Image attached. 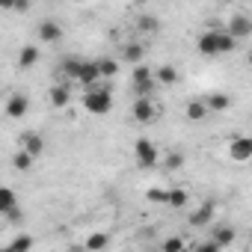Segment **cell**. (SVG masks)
<instances>
[{
    "instance_id": "6da1fadb",
    "label": "cell",
    "mask_w": 252,
    "mask_h": 252,
    "mask_svg": "<svg viewBox=\"0 0 252 252\" xmlns=\"http://www.w3.org/2000/svg\"><path fill=\"white\" fill-rule=\"evenodd\" d=\"M196 48H199L202 57H220V54H231V51L237 48V39H234L225 27H208V30L199 36Z\"/></svg>"
},
{
    "instance_id": "7a4b0ae2",
    "label": "cell",
    "mask_w": 252,
    "mask_h": 252,
    "mask_svg": "<svg viewBox=\"0 0 252 252\" xmlns=\"http://www.w3.org/2000/svg\"><path fill=\"white\" fill-rule=\"evenodd\" d=\"M83 107H86V113H92V116H107V113L113 110V89H110L107 83H98V86L86 89Z\"/></svg>"
},
{
    "instance_id": "3957f363",
    "label": "cell",
    "mask_w": 252,
    "mask_h": 252,
    "mask_svg": "<svg viewBox=\"0 0 252 252\" xmlns=\"http://www.w3.org/2000/svg\"><path fill=\"white\" fill-rule=\"evenodd\" d=\"M131 83H134V92H137V98H149V95L155 92V86H158L155 68H149L146 63H143V65H137V68L131 71Z\"/></svg>"
},
{
    "instance_id": "277c9868",
    "label": "cell",
    "mask_w": 252,
    "mask_h": 252,
    "mask_svg": "<svg viewBox=\"0 0 252 252\" xmlns=\"http://www.w3.org/2000/svg\"><path fill=\"white\" fill-rule=\"evenodd\" d=\"M134 160H137V166H143V169H155L158 160H160V152H158V146H155L152 140L140 137V140L134 143Z\"/></svg>"
},
{
    "instance_id": "5b68a950",
    "label": "cell",
    "mask_w": 252,
    "mask_h": 252,
    "mask_svg": "<svg viewBox=\"0 0 252 252\" xmlns=\"http://www.w3.org/2000/svg\"><path fill=\"white\" fill-rule=\"evenodd\" d=\"M131 116L140 122V125H152L158 119V107L152 104V98H137L134 107H131Z\"/></svg>"
},
{
    "instance_id": "8992f818",
    "label": "cell",
    "mask_w": 252,
    "mask_h": 252,
    "mask_svg": "<svg viewBox=\"0 0 252 252\" xmlns=\"http://www.w3.org/2000/svg\"><path fill=\"white\" fill-rule=\"evenodd\" d=\"M18 143H21V149H24L27 155H33V158H42L45 149H48V143H45V137H42L39 131H24Z\"/></svg>"
},
{
    "instance_id": "52a82bcc",
    "label": "cell",
    "mask_w": 252,
    "mask_h": 252,
    "mask_svg": "<svg viewBox=\"0 0 252 252\" xmlns=\"http://www.w3.org/2000/svg\"><path fill=\"white\" fill-rule=\"evenodd\" d=\"M225 30L240 42V39H246V36H252V18L249 15H243V12H234L231 18H228V24H225Z\"/></svg>"
},
{
    "instance_id": "ba28073f",
    "label": "cell",
    "mask_w": 252,
    "mask_h": 252,
    "mask_svg": "<svg viewBox=\"0 0 252 252\" xmlns=\"http://www.w3.org/2000/svg\"><path fill=\"white\" fill-rule=\"evenodd\" d=\"M228 158L237 160V163L252 160V137H234V140L228 143Z\"/></svg>"
},
{
    "instance_id": "9c48e42d",
    "label": "cell",
    "mask_w": 252,
    "mask_h": 252,
    "mask_svg": "<svg viewBox=\"0 0 252 252\" xmlns=\"http://www.w3.org/2000/svg\"><path fill=\"white\" fill-rule=\"evenodd\" d=\"M77 83H83V89H92L101 83V68H98V60H86L83 63V71L77 77Z\"/></svg>"
},
{
    "instance_id": "30bf717a",
    "label": "cell",
    "mask_w": 252,
    "mask_h": 252,
    "mask_svg": "<svg viewBox=\"0 0 252 252\" xmlns=\"http://www.w3.org/2000/svg\"><path fill=\"white\" fill-rule=\"evenodd\" d=\"M48 101H51L57 110L68 107V104H71V86H68V83H57V86H51V89H48Z\"/></svg>"
},
{
    "instance_id": "8fae6325",
    "label": "cell",
    "mask_w": 252,
    "mask_h": 252,
    "mask_svg": "<svg viewBox=\"0 0 252 252\" xmlns=\"http://www.w3.org/2000/svg\"><path fill=\"white\" fill-rule=\"evenodd\" d=\"M27 110H30V98L27 95H9V101H6V116L9 119H24Z\"/></svg>"
},
{
    "instance_id": "7c38bea8",
    "label": "cell",
    "mask_w": 252,
    "mask_h": 252,
    "mask_svg": "<svg viewBox=\"0 0 252 252\" xmlns=\"http://www.w3.org/2000/svg\"><path fill=\"white\" fill-rule=\"evenodd\" d=\"M234 237H237V231H234V225H228V222H222V225H214L211 228V240L222 249V246H231L234 243Z\"/></svg>"
},
{
    "instance_id": "4fadbf2b",
    "label": "cell",
    "mask_w": 252,
    "mask_h": 252,
    "mask_svg": "<svg viewBox=\"0 0 252 252\" xmlns=\"http://www.w3.org/2000/svg\"><path fill=\"white\" fill-rule=\"evenodd\" d=\"M211 220H214V202H211V199L202 202V205L190 214V225H193V228H202V225H208Z\"/></svg>"
},
{
    "instance_id": "5bb4252c",
    "label": "cell",
    "mask_w": 252,
    "mask_h": 252,
    "mask_svg": "<svg viewBox=\"0 0 252 252\" xmlns=\"http://www.w3.org/2000/svg\"><path fill=\"white\" fill-rule=\"evenodd\" d=\"M36 33H39V39H42V42H48V45H54V42H60V39H63V27H60L57 21H42Z\"/></svg>"
},
{
    "instance_id": "9a60e30c",
    "label": "cell",
    "mask_w": 252,
    "mask_h": 252,
    "mask_svg": "<svg viewBox=\"0 0 252 252\" xmlns=\"http://www.w3.org/2000/svg\"><path fill=\"white\" fill-rule=\"evenodd\" d=\"M208 104L205 101H187V107H184V116L190 119V122H205L208 119Z\"/></svg>"
},
{
    "instance_id": "2e32d148",
    "label": "cell",
    "mask_w": 252,
    "mask_h": 252,
    "mask_svg": "<svg viewBox=\"0 0 252 252\" xmlns=\"http://www.w3.org/2000/svg\"><path fill=\"white\" fill-rule=\"evenodd\" d=\"M122 57L125 60H128L134 68L137 65H143V57H146V48L140 45V42H128V45H125V51H122Z\"/></svg>"
},
{
    "instance_id": "e0dca14e",
    "label": "cell",
    "mask_w": 252,
    "mask_h": 252,
    "mask_svg": "<svg viewBox=\"0 0 252 252\" xmlns=\"http://www.w3.org/2000/svg\"><path fill=\"white\" fill-rule=\"evenodd\" d=\"M205 104H208V110L222 113V110H228V107H231V98H228L225 92H211V95H205Z\"/></svg>"
},
{
    "instance_id": "ac0fdd59",
    "label": "cell",
    "mask_w": 252,
    "mask_h": 252,
    "mask_svg": "<svg viewBox=\"0 0 252 252\" xmlns=\"http://www.w3.org/2000/svg\"><path fill=\"white\" fill-rule=\"evenodd\" d=\"M12 211H18V199H15V190L12 187H3L0 190V214H12Z\"/></svg>"
},
{
    "instance_id": "d6986e66",
    "label": "cell",
    "mask_w": 252,
    "mask_h": 252,
    "mask_svg": "<svg viewBox=\"0 0 252 252\" xmlns=\"http://www.w3.org/2000/svg\"><path fill=\"white\" fill-rule=\"evenodd\" d=\"M83 63H86V60H80V57H68V60H63V65H60V71H63L65 77H71V80H77V77H80V71H83Z\"/></svg>"
},
{
    "instance_id": "ffe728a7",
    "label": "cell",
    "mask_w": 252,
    "mask_h": 252,
    "mask_svg": "<svg viewBox=\"0 0 252 252\" xmlns=\"http://www.w3.org/2000/svg\"><path fill=\"white\" fill-rule=\"evenodd\" d=\"M155 77H158L160 86H175L178 83V68L175 65H160V68H155Z\"/></svg>"
},
{
    "instance_id": "44dd1931",
    "label": "cell",
    "mask_w": 252,
    "mask_h": 252,
    "mask_svg": "<svg viewBox=\"0 0 252 252\" xmlns=\"http://www.w3.org/2000/svg\"><path fill=\"white\" fill-rule=\"evenodd\" d=\"M107 243H110V234H104V231H92V234L83 240L86 252H101V249H107Z\"/></svg>"
},
{
    "instance_id": "7402d4cb",
    "label": "cell",
    "mask_w": 252,
    "mask_h": 252,
    "mask_svg": "<svg viewBox=\"0 0 252 252\" xmlns=\"http://www.w3.org/2000/svg\"><path fill=\"white\" fill-rule=\"evenodd\" d=\"M36 63H39V48L36 45H24L21 54H18V65L21 68H33Z\"/></svg>"
},
{
    "instance_id": "603a6c76",
    "label": "cell",
    "mask_w": 252,
    "mask_h": 252,
    "mask_svg": "<svg viewBox=\"0 0 252 252\" xmlns=\"http://www.w3.org/2000/svg\"><path fill=\"white\" fill-rule=\"evenodd\" d=\"M30 249H33V237L30 234H18V237H12L9 246H3L0 252H30Z\"/></svg>"
},
{
    "instance_id": "cb8c5ba5",
    "label": "cell",
    "mask_w": 252,
    "mask_h": 252,
    "mask_svg": "<svg viewBox=\"0 0 252 252\" xmlns=\"http://www.w3.org/2000/svg\"><path fill=\"white\" fill-rule=\"evenodd\" d=\"M33 160H36L33 155H27L24 149H18V152H15V158H12V166H15L18 172H30V169H33Z\"/></svg>"
},
{
    "instance_id": "d4e9b609",
    "label": "cell",
    "mask_w": 252,
    "mask_h": 252,
    "mask_svg": "<svg viewBox=\"0 0 252 252\" xmlns=\"http://www.w3.org/2000/svg\"><path fill=\"white\" fill-rule=\"evenodd\" d=\"M98 68H101V77H116L119 74V60H113V57H101L98 60Z\"/></svg>"
},
{
    "instance_id": "484cf974",
    "label": "cell",
    "mask_w": 252,
    "mask_h": 252,
    "mask_svg": "<svg viewBox=\"0 0 252 252\" xmlns=\"http://www.w3.org/2000/svg\"><path fill=\"white\" fill-rule=\"evenodd\" d=\"M146 199L152 205H166L169 208V190H163V187H149L146 190Z\"/></svg>"
},
{
    "instance_id": "4316f807",
    "label": "cell",
    "mask_w": 252,
    "mask_h": 252,
    "mask_svg": "<svg viewBox=\"0 0 252 252\" xmlns=\"http://www.w3.org/2000/svg\"><path fill=\"white\" fill-rule=\"evenodd\" d=\"M184 205H187V190H181V187H172V190H169V208L181 211Z\"/></svg>"
},
{
    "instance_id": "83f0119b",
    "label": "cell",
    "mask_w": 252,
    "mask_h": 252,
    "mask_svg": "<svg viewBox=\"0 0 252 252\" xmlns=\"http://www.w3.org/2000/svg\"><path fill=\"white\" fill-rule=\"evenodd\" d=\"M163 163H166V169H169V172H178V169L184 166V155H181V152H169Z\"/></svg>"
},
{
    "instance_id": "f1b7e54d",
    "label": "cell",
    "mask_w": 252,
    "mask_h": 252,
    "mask_svg": "<svg viewBox=\"0 0 252 252\" xmlns=\"http://www.w3.org/2000/svg\"><path fill=\"white\" fill-rule=\"evenodd\" d=\"M160 252H184V240L175 234V237H166L163 240V246H160Z\"/></svg>"
},
{
    "instance_id": "f546056e",
    "label": "cell",
    "mask_w": 252,
    "mask_h": 252,
    "mask_svg": "<svg viewBox=\"0 0 252 252\" xmlns=\"http://www.w3.org/2000/svg\"><path fill=\"white\" fill-rule=\"evenodd\" d=\"M137 27H140V30H146V33H155V30H158V18H152V15H140Z\"/></svg>"
},
{
    "instance_id": "4dcf8cb0",
    "label": "cell",
    "mask_w": 252,
    "mask_h": 252,
    "mask_svg": "<svg viewBox=\"0 0 252 252\" xmlns=\"http://www.w3.org/2000/svg\"><path fill=\"white\" fill-rule=\"evenodd\" d=\"M190 252H222V249H220V246H217L214 240H202V243H196V246H193Z\"/></svg>"
},
{
    "instance_id": "1f68e13d",
    "label": "cell",
    "mask_w": 252,
    "mask_h": 252,
    "mask_svg": "<svg viewBox=\"0 0 252 252\" xmlns=\"http://www.w3.org/2000/svg\"><path fill=\"white\" fill-rule=\"evenodd\" d=\"M246 63H249V68H252V51H249V57H246Z\"/></svg>"
},
{
    "instance_id": "d6a6232c",
    "label": "cell",
    "mask_w": 252,
    "mask_h": 252,
    "mask_svg": "<svg viewBox=\"0 0 252 252\" xmlns=\"http://www.w3.org/2000/svg\"><path fill=\"white\" fill-rule=\"evenodd\" d=\"M152 252H160V249H152Z\"/></svg>"
}]
</instances>
